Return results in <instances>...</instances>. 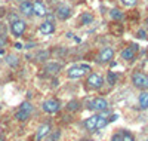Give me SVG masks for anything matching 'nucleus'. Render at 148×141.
<instances>
[{
  "label": "nucleus",
  "instance_id": "obj_1",
  "mask_svg": "<svg viewBox=\"0 0 148 141\" xmlns=\"http://www.w3.org/2000/svg\"><path fill=\"white\" fill-rule=\"evenodd\" d=\"M86 71H90V66H88V64H77V66L70 67L67 74H68L70 79H79Z\"/></svg>",
  "mask_w": 148,
  "mask_h": 141
},
{
  "label": "nucleus",
  "instance_id": "obj_2",
  "mask_svg": "<svg viewBox=\"0 0 148 141\" xmlns=\"http://www.w3.org/2000/svg\"><path fill=\"white\" fill-rule=\"evenodd\" d=\"M132 82H133L135 86L139 88V89H142V91H147V89H148V76H145V74L141 73V71L133 73Z\"/></svg>",
  "mask_w": 148,
  "mask_h": 141
},
{
  "label": "nucleus",
  "instance_id": "obj_3",
  "mask_svg": "<svg viewBox=\"0 0 148 141\" xmlns=\"http://www.w3.org/2000/svg\"><path fill=\"white\" fill-rule=\"evenodd\" d=\"M25 28H27L25 21H22L19 18L15 19V21H10V31L15 37H21L24 34V31H25Z\"/></svg>",
  "mask_w": 148,
  "mask_h": 141
},
{
  "label": "nucleus",
  "instance_id": "obj_4",
  "mask_svg": "<svg viewBox=\"0 0 148 141\" xmlns=\"http://www.w3.org/2000/svg\"><path fill=\"white\" fill-rule=\"evenodd\" d=\"M42 109H43V111H45V113L53 114V113L59 111V109H61V104H59V101H58V100L49 98V100L43 101V104H42Z\"/></svg>",
  "mask_w": 148,
  "mask_h": 141
},
{
  "label": "nucleus",
  "instance_id": "obj_5",
  "mask_svg": "<svg viewBox=\"0 0 148 141\" xmlns=\"http://www.w3.org/2000/svg\"><path fill=\"white\" fill-rule=\"evenodd\" d=\"M86 83H88V86L92 88V89H99L104 85V79H102L101 74L92 73V74H89V77H88V80H86Z\"/></svg>",
  "mask_w": 148,
  "mask_h": 141
},
{
  "label": "nucleus",
  "instance_id": "obj_6",
  "mask_svg": "<svg viewBox=\"0 0 148 141\" xmlns=\"http://www.w3.org/2000/svg\"><path fill=\"white\" fill-rule=\"evenodd\" d=\"M89 109L95 111H105L108 109V101L105 98H95L89 104Z\"/></svg>",
  "mask_w": 148,
  "mask_h": 141
},
{
  "label": "nucleus",
  "instance_id": "obj_7",
  "mask_svg": "<svg viewBox=\"0 0 148 141\" xmlns=\"http://www.w3.org/2000/svg\"><path fill=\"white\" fill-rule=\"evenodd\" d=\"M113 58H114V49H113V48H110V46L104 48L101 52H99V55H98V61L102 62V64L110 62Z\"/></svg>",
  "mask_w": 148,
  "mask_h": 141
},
{
  "label": "nucleus",
  "instance_id": "obj_8",
  "mask_svg": "<svg viewBox=\"0 0 148 141\" xmlns=\"http://www.w3.org/2000/svg\"><path fill=\"white\" fill-rule=\"evenodd\" d=\"M33 14H34L36 17H39V18L46 17L47 10H46V6L43 5V2H40V0H36V2H33Z\"/></svg>",
  "mask_w": 148,
  "mask_h": 141
},
{
  "label": "nucleus",
  "instance_id": "obj_9",
  "mask_svg": "<svg viewBox=\"0 0 148 141\" xmlns=\"http://www.w3.org/2000/svg\"><path fill=\"white\" fill-rule=\"evenodd\" d=\"M56 17L59 19H68L71 17V8L67 5H58L56 6Z\"/></svg>",
  "mask_w": 148,
  "mask_h": 141
},
{
  "label": "nucleus",
  "instance_id": "obj_10",
  "mask_svg": "<svg viewBox=\"0 0 148 141\" xmlns=\"http://www.w3.org/2000/svg\"><path fill=\"white\" fill-rule=\"evenodd\" d=\"M40 33L42 34H45V36H49V34H52L53 31H55V24H53V21H45L43 24H40Z\"/></svg>",
  "mask_w": 148,
  "mask_h": 141
},
{
  "label": "nucleus",
  "instance_id": "obj_11",
  "mask_svg": "<svg viewBox=\"0 0 148 141\" xmlns=\"http://www.w3.org/2000/svg\"><path fill=\"white\" fill-rule=\"evenodd\" d=\"M49 132H51V125H49V123H43V125H40V126H39V129H37V132H36V140H37V141L43 140Z\"/></svg>",
  "mask_w": 148,
  "mask_h": 141
},
{
  "label": "nucleus",
  "instance_id": "obj_12",
  "mask_svg": "<svg viewBox=\"0 0 148 141\" xmlns=\"http://www.w3.org/2000/svg\"><path fill=\"white\" fill-rule=\"evenodd\" d=\"M19 12L22 15H25V17H33V3L28 2V0H25V2H22L19 5Z\"/></svg>",
  "mask_w": 148,
  "mask_h": 141
},
{
  "label": "nucleus",
  "instance_id": "obj_13",
  "mask_svg": "<svg viewBox=\"0 0 148 141\" xmlns=\"http://www.w3.org/2000/svg\"><path fill=\"white\" fill-rule=\"evenodd\" d=\"M138 50V46H130V48H125L121 50V58L126 61H132L135 58V52Z\"/></svg>",
  "mask_w": 148,
  "mask_h": 141
},
{
  "label": "nucleus",
  "instance_id": "obj_14",
  "mask_svg": "<svg viewBox=\"0 0 148 141\" xmlns=\"http://www.w3.org/2000/svg\"><path fill=\"white\" fill-rule=\"evenodd\" d=\"M96 120H98V114H96V116H90L89 119H86L84 128H86L88 131H90V132L96 131Z\"/></svg>",
  "mask_w": 148,
  "mask_h": 141
},
{
  "label": "nucleus",
  "instance_id": "obj_15",
  "mask_svg": "<svg viewBox=\"0 0 148 141\" xmlns=\"http://www.w3.org/2000/svg\"><path fill=\"white\" fill-rule=\"evenodd\" d=\"M45 71L51 73V74H56L58 71H61V64H58V62H49V64L45 66Z\"/></svg>",
  "mask_w": 148,
  "mask_h": 141
},
{
  "label": "nucleus",
  "instance_id": "obj_16",
  "mask_svg": "<svg viewBox=\"0 0 148 141\" xmlns=\"http://www.w3.org/2000/svg\"><path fill=\"white\" fill-rule=\"evenodd\" d=\"M139 107L142 110L148 109V91H144L141 95H139Z\"/></svg>",
  "mask_w": 148,
  "mask_h": 141
},
{
  "label": "nucleus",
  "instance_id": "obj_17",
  "mask_svg": "<svg viewBox=\"0 0 148 141\" xmlns=\"http://www.w3.org/2000/svg\"><path fill=\"white\" fill-rule=\"evenodd\" d=\"M108 123V119L105 118V114H98V120H96V131L102 129V128Z\"/></svg>",
  "mask_w": 148,
  "mask_h": 141
},
{
  "label": "nucleus",
  "instance_id": "obj_18",
  "mask_svg": "<svg viewBox=\"0 0 148 141\" xmlns=\"http://www.w3.org/2000/svg\"><path fill=\"white\" fill-rule=\"evenodd\" d=\"M6 64L9 67H18V57H15V55H6Z\"/></svg>",
  "mask_w": 148,
  "mask_h": 141
},
{
  "label": "nucleus",
  "instance_id": "obj_19",
  "mask_svg": "<svg viewBox=\"0 0 148 141\" xmlns=\"http://www.w3.org/2000/svg\"><path fill=\"white\" fill-rule=\"evenodd\" d=\"M15 118L19 120V122H25L28 118H30V113L27 111H24V110H18V113L15 114Z\"/></svg>",
  "mask_w": 148,
  "mask_h": 141
},
{
  "label": "nucleus",
  "instance_id": "obj_20",
  "mask_svg": "<svg viewBox=\"0 0 148 141\" xmlns=\"http://www.w3.org/2000/svg\"><path fill=\"white\" fill-rule=\"evenodd\" d=\"M92 22H93V15L89 14V12H84L82 15V24L88 25V24H92Z\"/></svg>",
  "mask_w": 148,
  "mask_h": 141
},
{
  "label": "nucleus",
  "instance_id": "obj_21",
  "mask_svg": "<svg viewBox=\"0 0 148 141\" xmlns=\"http://www.w3.org/2000/svg\"><path fill=\"white\" fill-rule=\"evenodd\" d=\"M110 17L113 19H121L123 18V12H120L119 9H111L110 10Z\"/></svg>",
  "mask_w": 148,
  "mask_h": 141
},
{
  "label": "nucleus",
  "instance_id": "obj_22",
  "mask_svg": "<svg viewBox=\"0 0 148 141\" xmlns=\"http://www.w3.org/2000/svg\"><path fill=\"white\" fill-rule=\"evenodd\" d=\"M47 58H49V50H42V52L36 55V59H39V61H46Z\"/></svg>",
  "mask_w": 148,
  "mask_h": 141
},
{
  "label": "nucleus",
  "instance_id": "obj_23",
  "mask_svg": "<svg viewBox=\"0 0 148 141\" xmlns=\"http://www.w3.org/2000/svg\"><path fill=\"white\" fill-rule=\"evenodd\" d=\"M19 110H24V111H27V113H30V114H31V111H33V106H31V102H28V101L22 102Z\"/></svg>",
  "mask_w": 148,
  "mask_h": 141
},
{
  "label": "nucleus",
  "instance_id": "obj_24",
  "mask_svg": "<svg viewBox=\"0 0 148 141\" xmlns=\"http://www.w3.org/2000/svg\"><path fill=\"white\" fill-rule=\"evenodd\" d=\"M107 80H108V83H110V85H114V83L117 82V76H116V73H113V71H108Z\"/></svg>",
  "mask_w": 148,
  "mask_h": 141
},
{
  "label": "nucleus",
  "instance_id": "obj_25",
  "mask_svg": "<svg viewBox=\"0 0 148 141\" xmlns=\"http://www.w3.org/2000/svg\"><path fill=\"white\" fill-rule=\"evenodd\" d=\"M67 109H68L70 111H76V110L79 109V102H77V101H71V102H68Z\"/></svg>",
  "mask_w": 148,
  "mask_h": 141
},
{
  "label": "nucleus",
  "instance_id": "obj_26",
  "mask_svg": "<svg viewBox=\"0 0 148 141\" xmlns=\"http://www.w3.org/2000/svg\"><path fill=\"white\" fill-rule=\"evenodd\" d=\"M120 2H121L123 5H125V6H135L138 0H120Z\"/></svg>",
  "mask_w": 148,
  "mask_h": 141
},
{
  "label": "nucleus",
  "instance_id": "obj_27",
  "mask_svg": "<svg viewBox=\"0 0 148 141\" xmlns=\"http://www.w3.org/2000/svg\"><path fill=\"white\" fill-rule=\"evenodd\" d=\"M121 141H135V138L129 132H125V134H123V137H121Z\"/></svg>",
  "mask_w": 148,
  "mask_h": 141
},
{
  "label": "nucleus",
  "instance_id": "obj_28",
  "mask_svg": "<svg viewBox=\"0 0 148 141\" xmlns=\"http://www.w3.org/2000/svg\"><path fill=\"white\" fill-rule=\"evenodd\" d=\"M59 137H61V132H59V131H56V132H55V134L52 135L51 141H58V138H59Z\"/></svg>",
  "mask_w": 148,
  "mask_h": 141
},
{
  "label": "nucleus",
  "instance_id": "obj_29",
  "mask_svg": "<svg viewBox=\"0 0 148 141\" xmlns=\"http://www.w3.org/2000/svg\"><path fill=\"white\" fill-rule=\"evenodd\" d=\"M111 141H121V137H120L119 134H116V135H113V138H111Z\"/></svg>",
  "mask_w": 148,
  "mask_h": 141
},
{
  "label": "nucleus",
  "instance_id": "obj_30",
  "mask_svg": "<svg viewBox=\"0 0 148 141\" xmlns=\"http://www.w3.org/2000/svg\"><path fill=\"white\" fill-rule=\"evenodd\" d=\"M5 45H6V37L3 36V37H2V39H0V48H3Z\"/></svg>",
  "mask_w": 148,
  "mask_h": 141
},
{
  "label": "nucleus",
  "instance_id": "obj_31",
  "mask_svg": "<svg viewBox=\"0 0 148 141\" xmlns=\"http://www.w3.org/2000/svg\"><path fill=\"white\" fill-rule=\"evenodd\" d=\"M138 37H141V39H144V37H145V31H144V30H141V31L138 33Z\"/></svg>",
  "mask_w": 148,
  "mask_h": 141
},
{
  "label": "nucleus",
  "instance_id": "obj_32",
  "mask_svg": "<svg viewBox=\"0 0 148 141\" xmlns=\"http://www.w3.org/2000/svg\"><path fill=\"white\" fill-rule=\"evenodd\" d=\"M15 48H16V49H22V45H21L19 42H16V43H15Z\"/></svg>",
  "mask_w": 148,
  "mask_h": 141
},
{
  "label": "nucleus",
  "instance_id": "obj_33",
  "mask_svg": "<svg viewBox=\"0 0 148 141\" xmlns=\"http://www.w3.org/2000/svg\"><path fill=\"white\" fill-rule=\"evenodd\" d=\"M3 54H5V50H3V49H0V55H3Z\"/></svg>",
  "mask_w": 148,
  "mask_h": 141
},
{
  "label": "nucleus",
  "instance_id": "obj_34",
  "mask_svg": "<svg viewBox=\"0 0 148 141\" xmlns=\"http://www.w3.org/2000/svg\"><path fill=\"white\" fill-rule=\"evenodd\" d=\"M0 30H2V25H0Z\"/></svg>",
  "mask_w": 148,
  "mask_h": 141
},
{
  "label": "nucleus",
  "instance_id": "obj_35",
  "mask_svg": "<svg viewBox=\"0 0 148 141\" xmlns=\"http://www.w3.org/2000/svg\"><path fill=\"white\" fill-rule=\"evenodd\" d=\"M0 141H5V140H0Z\"/></svg>",
  "mask_w": 148,
  "mask_h": 141
},
{
  "label": "nucleus",
  "instance_id": "obj_36",
  "mask_svg": "<svg viewBox=\"0 0 148 141\" xmlns=\"http://www.w3.org/2000/svg\"><path fill=\"white\" fill-rule=\"evenodd\" d=\"M52 2H53V0H52Z\"/></svg>",
  "mask_w": 148,
  "mask_h": 141
}]
</instances>
